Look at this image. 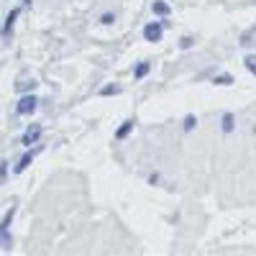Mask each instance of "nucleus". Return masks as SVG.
<instances>
[{"label":"nucleus","mask_w":256,"mask_h":256,"mask_svg":"<svg viewBox=\"0 0 256 256\" xmlns=\"http://www.w3.org/2000/svg\"><path fill=\"white\" fill-rule=\"evenodd\" d=\"M223 128H226V131H230V128H233V118H230V116L223 118Z\"/></svg>","instance_id":"13"},{"label":"nucleus","mask_w":256,"mask_h":256,"mask_svg":"<svg viewBox=\"0 0 256 256\" xmlns=\"http://www.w3.org/2000/svg\"><path fill=\"white\" fill-rule=\"evenodd\" d=\"M18 13H20V8H13V10H10V16H8V20H6V28H3V34H6V36H10V34H13V24H16Z\"/></svg>","instance_id":"6"},{"label":"nucleus","mask_w":256,"mask_h":256,"mask_svg":"<svg viewBox=\"0 0 256 256\" xmlns=\"http://www.w3.org/2000/svg\"><path fill=\"white\" fill-rule=\"evenodd\" d=\"M152 10H154V13H156V16H164V18H166V16H169V13H172V10H169V6H166V3H164V0H156V3H154V6H152Z\"/></svg>","instance_id":"7"},{"label":"nucleus","mask_w":256,"mask_h":256,"mask_svg":"<svg viewBox=\"0 0 256 256\" xmlns=\"http://www.w3.org/2000/svg\"><path fill=\"white\" fill-rule=\"evenodd\" d=\"M131 128H134V123H131V120H126V123L118 128V131H116V136H118V138H126L128 134H131Z\"/></svg>","instance_id":"9"},{"label":"nucleus","mask_w":256,"mask_h":256,"mask_svg":"<svg viewBox=\"0 0 256 256\" xmlns=\"http://www.w3.org/2000/svg\"><path fill=\"white\" fill-rule=\"evenodd\" d=\"M241 44H244V46H254V44H256V34H248V36L244 34V36H241Z\"/></svg>","instance_id":"12"},{"label":"nucleus","mask_w":256,"mask_h":256,"mask_svg":"<svg viewBox=\"0 0 256 256\" xmlns=\"http://www.w3.org/2000/svg\"><path fill=\"white\" fill-rule=\"evenodd\" d=\"M34 156H36V152H34V148H31V152H26L24 156H20V159H18V164H16V174H20V172H24V169H26V166L34 162Z\"/></svg>","instance_id":"5"},{"label":"nucleus","mask_w":256,"mask_h":256,"mask_svg":"<svg viewBox=\"0 0 256 256\" xmlns=\"http://www.w3.org/2000/svg\"><path fill=\"white\" fill-rule=\"evenodd\" d=\"M216 82H218V84H230L233 77H228V74H226V77H216Z\"/></svg>","instance_id":"14"},{"label":"nucleus","mask_w":256,"mask_h":256,"mask_svg":"<svg viewBox=\"0 0 256 256\" xmlns=\"http://www.w3.org/2000/svg\"><path fill=\"white\" fill-rule=\"evenodd\" d=\"M146 74H148V64H146V62L136 64V70H134V77H136V80H141V77H146Z\"/></svg>","instance_id":"10"},{"label":"nucleus","mask_w":256,"mask_h":256,"mask_svg":"<svg viewBox=\"0 0 256 256\" xmlns=\"http://www.w3.org/2000/svg\"><path fill=\"white\" fill-rule=\"evenodd\" d=\"M38 138H41V126H28L24 138H20V144H24V146H34Z\"/></svg>","instance_id":"2"},{"label":"nucleus","mask_w":256,"mask_h":256,"mask_svg":"<svg viewBox=\"0 0 256 256\" xmlns=\"http://www.w3.org/2000/svg\"><path fill=\"white\" fill-rule=\"evenodd\" d=\"M244 64H246V70H248L251 74H256V54H248V56L244 59Z\"/></svg>","instance_id":"11"},{"label":"nucleus","mask_w":256,"mask_h":256,"mask_svg":"<svg viewBox=\"0 0 256 256\" xmlns=\"http://www.w3.org/2000/svg\"><path fill=\"white\" fill-rule=\"evenodd\" d=\"M13 208L6 212V218H3V223H0V241H3L6 246H10V241H8V226H10V220H13Z\"/></svg>","instance_id":"3"},{"label":"nucleus","mask_w":256,"mask_h":256,"mask_svg":"<svg viewBox=\"0 0 256 256\" xmlns=\"http://www.w3.org/2000/svg\"><path fill=\"white\" fill-rule=\"evenodd\" d=\"M36 108H38V98L36 95H24V98L18 100V105H16L18 116H31Z\"/></svg>","instance_id":"1"},{"label":"nucleus","mask_w":256,"mask_h":256,"mask_svg":"<svg viewBox=\"0 0 256 256\" xmlns=\"http://www.w3.org/2000/svg\"><path fill=\"white\" fill-rule=\"evenodd\" d=\"M118 92H120V88H118V84H105V88H100V95H105V98L118 95Z\"/></svg>","instance_id":"8"},{"label":"nucleus","mask_w":256,"mask_h":256,"mask_svg":"<svg viewBox=\"0 0 256 256\" xmlns=\"http://www.w3.org/2000/svg\"><path fill=\"white\" fill-rule=\"evenodd\" d=\"M144 38H146V41H159V38H162V26H159V24L144 26Z\"/></svg>","instance_id":"4"}]
</instances>
